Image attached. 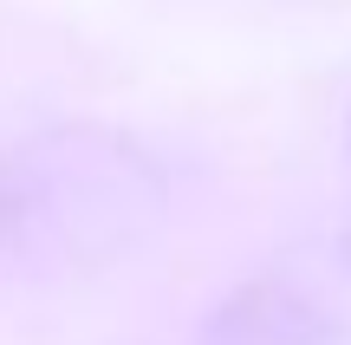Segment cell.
<instances>
[{"label":"cell","mask_w":351,"mask_h":345,"mask_svg":"<svg viewBox=\"0 0 351 345\" xmlns=\"http://www.w3.org/2000/svg\"><path fill=\"white\" fill-rule=\"evenodd\" d=\"M163 209V176L143 150L98 130H52L0 150V254H59L117 241Z\"/></svg>","instance_id":"cell-1"},{"label":"cell","mask_w":351,"mask_h":345,"mask_svg":"<svg viewBox=\"0 0 351 345\" xmlns=\"http://www.w3.org/2000/svg\"><path fill=\"white\" fill-rule=\"evenodd\" d=\"M195 345H351V222L280 248L228 287Z\"/></svg>","instance_id":"cell-2"},{"label":"cell","mask_w":351,"mask_h":345,"mask_svg":"<svg viewBox=\"0 0 351 345\" xmlns=\"http://www.w3.org/2000/svg\"><path fill=\"white\" fill-rule=\"evenodd\" d=\"M345 150H351V117H345Z\"/></svg>","instance_id":"cell-3"}]
</instances>
